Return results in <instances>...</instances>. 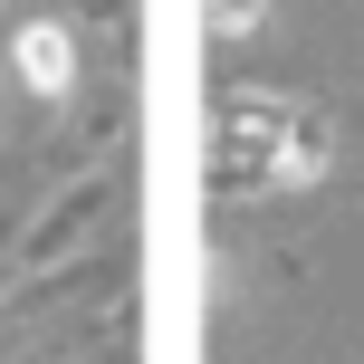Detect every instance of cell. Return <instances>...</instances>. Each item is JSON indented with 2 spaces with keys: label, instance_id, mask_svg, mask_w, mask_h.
<instances>
[{
  "label": "cell",
  "instance_id": "obj_1",
  "mask_svg": "<svg viewBox=\"0 0 364 364\" xmlns=\"http://www.w3.org/2000/svg\"><path fill=\"white\" fill-rule=\"evenodd\" d=\"M19 77H29L38 96H68L77 48H68V29H58V19H29V29H19Z\"/></svg>",
  "mask_w": 364,
  "mask_h": 364
},
{
  "label": "cell",
  "instance_id": "obj_2",
  "mask_svg": "<svg viewBox=\"0 0 364 364\" xmlns=\"http://www.w3.org/2000/svg\"><path fill=\"white\" fill-rule=\"evenodd\" d=\"M220 10V29H250V0H211Z\"/></svg>",
  "mask_w": 364,
  "mask_h": 364
}]
</instances>
